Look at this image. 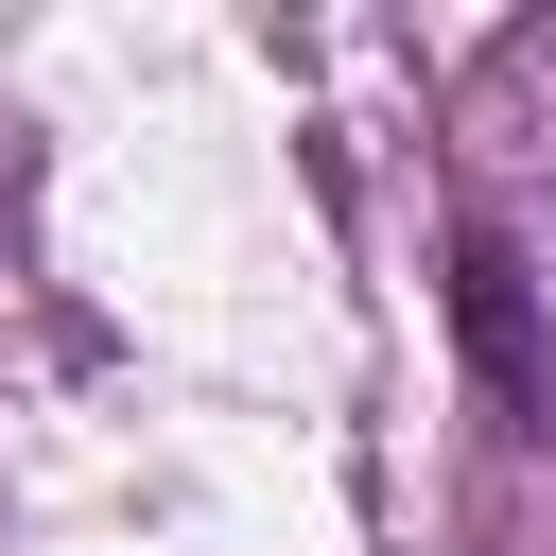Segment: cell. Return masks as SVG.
I'll return each instance as SVG.
<instances>
[{"label": "cell", "mask_w": 556, "mask_h": 556, "mask_svg": "<svg viewBox=\"0 0 556 556\" xmlns=\"http://www.w3.org/2000/svg\"><path fill=\"white\" fill-rule=\"evenodd\" d=\"M452 313H469V348H486V382H504V434H556V348H539V313H521L504 226H452Z\"/></svg>", "instance_id": "cell-1"}]
</instances>
